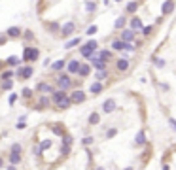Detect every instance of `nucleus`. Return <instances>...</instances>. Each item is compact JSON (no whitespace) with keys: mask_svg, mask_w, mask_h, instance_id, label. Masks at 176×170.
<instances>
[{"mask_svg":"<svg viewBox=\"0 0 176 170\" xmlns=\"http://www.w3.org/2000/svg\"><path fill=\"white\" fill-rule=\"evenodd\" d=\"M0 89L2 91H12L13 89V79H6V81L0 83Z\"/></svg>","mask_w":176,"mask_h":170,"instance_id":"72a5a7b5","label":"nucleus"},{"mask_svg":"<svg viewBox=\"0 0 176 170\" xmlns=\"http://www.w3.org/2000/svg\"><path fill=\"white\" fill-rule=\"evenodd\" d=\"M48 129H49L55 136H59V138H63V136L67 134V129H64V125H63V123H49V125H48Z\"/></svg>","mask_w":176,"mask_h":170,"instance_id":"39448f33","label":"nucleus"},{"mask_svg":"<svg viewBox=\"0 0 176 170\" xmlns=\"http://www.w3.org/2000/svg\"><path fill=\"white\" fill-rule=\"evenodd\" d=\"M169 127H170L172 130H176V119H174V117H169Z\"/></svg>","mask_w":176,"mask_h":170,"instance_id":"5fc2aeb1","label":"nucleus"},{"mask_svg":"<svg viewBox=\"0 0 176 170\" xmlns=\"http://www.w3.org/2000/svg\"><path fill=\"white\" fill-rule=\"evenodd\" d=\"M89 74H91V62H82L78 76H80V77H87Z\"/></svg>","mask_w":176,"mask_h":170,"instance_id":"412c9836","label":"nucleus"},{"mask_svg":"<svg viewBox=\"0 0 176 170\" xmlns=\"http://www.w3.org/2000/svg\"><path fill=\"white\" fill-rule=\"evenodd\" d=\"M110 49H112V51H125V42L117 38V40H114V42H112Z\"/></svg>","mask_w":176,"mask_h":170,"instance_id":"393cba45","label":"nucleus"},{"mask_svg":"<svg viewBox=\"0 0 176 170\" xmlns=\"http://www.w3.org/2000/svg\"><path fill=\"white\" fill-rule=\"evenodd\" d=\"M123 170H135V168H133V166H125Z\"/></svg>","mask_w":176,"mask_h":170,"instance_id":"680f3d73","label":"nucleus"},{"mask_svg":"<svg viewBox=\"0 0 176 170\" xmlns=\"http://www.w3.org/2000/svg\"><path fill=\"white\" fill-rule=\"evenodd\" d=\"M146 130L144 129H140L138 132H136V136H135V145L136 147H142V145H146Z\"/></svg>","mask_w":176,"mask_h":170,"instance_id":"f3484780","label":"nucleus"},{"mask_svg":"<svg viewBox=\"0 0 176 170\" xmlns=\"http://www.w3.org/2000/svg\"><path fill=\"white\" fill-rule=\"evenodd\" d=\"M8 161H10V164H15V166H17L21 161H23V157H21V155H13V153H10Z\"/></svg>","mask_w":176,"mask_h":170,"instance_id":"473e14b6","label":"nucleus"},{"mask_svg":"<svg viewBox=\"0 0 176 170\" xmlns=\"http://www.w3.org/2000/svg\"><path fill=\"white\" fill-rule=\"evenodd\" d=\"M40 59V49L38 47H32V45H25L23 55H21V61L30 64V62H36Z\"/></svg>","mask_w":176,"mask_h":170,"instance_id":"f257e3e1","label":"nucleus"},{"mask_svg":"<svg viewBox=\"0 0 176 170\" xmlns=\"http://www.w3.org/2000/svg\"><path fill=\"white\" fill-rule=\"evenodd\" d=\"M70 100H72V104H83V102L87 100L85 91H82V89H74L72 93H70Z\"/></svg>","mask_w":176,"mask_h":170,"instance_id":"20e7f679","label":"nucleus"},{"mask_svg":"<svg viewBox=\"0 0 176 170\" xmlns=\"http://www.w3.org/2000/svg\"><path fill=\"white\" fill-rule=\"evenodd\" d=\"M74 28H76V23H74V21H67V23L61 27V34H59V36H61V38H68L70 34L74 32Z\"/></svg>","mask_w":176,"mask_h":170,"instance_id":"0eeeda50","label":"nucleus"},{"mask_svg":"<svg viewBox=\"0 0 176 170\" xmlns=\"http://www.w3.org/2000/svg\"><path fill=\"white\" fill-rule=\"evenodd\" d=\"M2 68H4V62H2V61H0V70H2Z\"/></svg>","mask_w":176,"mask_h":170,"instance_id":"e2e57ef3","label":"nucleus"},{"mask_svg":"<svg viewBox=\"0 0 176 170\" xmlns=\"http://www.w3.org/2000/svg\"><path fill=\"white\" fill-rule=\"evenodd\" d=\"M93 142H95L93 136H83V138H82V145H83V147H89Z\"/></svg>","mask_w":176,"mask_h":170,"instance_id":"37998d69","label":"nucleus"},{"mask_svg":"<svg viewBox=\"0 0 176 170\" xmlns=\"http://www.w3.org/2000/svg\"><path fill=\"white\" fill-rule=\"evenodd\" d=\"M135 38H136V32H135L133 28H123L121 34H119V40H123V42H127V43H133Z\"/></svg>","mask_w":176,"mask_h":170,"instance_id":"6e6552de","label":"nucleus"},{"mask_svg":"<svg viewBox=\"0 0 176 170\" xmlns=\"http://www.w3.org/2000/svg\"><path fill=\"white\" fill-rule=\"evenodd\" d=\"M46 28L51 32V34H61V25L57 21H51V23H46Z\"/></svg>","mask_w":176,"mask_h":170,"instance_id":"b1692460","label":"nucleus"},{"mask_svg":"<svg viewBox=\"0 0 176 170\" xmlns=\"http://www.w3.org/2000/svg\"><path fill=\"white\" fill-rule=\"evenodd\" d=\"M97 57H98V59H102L104 62H108V61H112V51H110V49H98Z\"/></svg>","mask_w":176,"mask_h":170,"instance_id":"4be33fe9","label":"nucleus"},{"mask_svg":"<svg viewBox=\"0 0 176 170\" xmlns=\"http://www.w3.org/2000/svg\"><path fill=\"white\" fill-rule=\"evenodd\" d=\"M151 32H153V25H148V27H144L142 28V36H151Z\"/></svg>","mask_w":176,"mask_h":170,"instance_id":"de8ad7c7","label":"nucleus"},{"mask_svg":"<svg viewBox=\"0 0 176 170\" xmlns=\"http://www.w3.org/2000/svg\"><path fill=\"white\" fill-rule=\"evenodd\" d=\"M6 40H8V36H0V45L6 43Z\"/></svg>","mask_w":176,"mask_h":170,"instance_id":"bf43d9fd","label":"nucleus"},{"mask_svg":"<svg viewBox=\"0 0 176 170\" xmlns=\"http://www.w3.org/2000/svg\"><path fill=\"white\" fill-rule=\"evenodd\" d=\"M6 64L8 66H19L21 64V59H19V57H15V55H12V57H8V59H6Z\"/></svg>","mask_w":176,"mask_h":170,"instance_id":"c756f323","label":"nucleus"},{"mask_svg":"<svg viewBox=\"0 0 176 170\" xmlns=\"http://www.w3.org/2000/svg\"><path fill=\"white\" fill-rule=\"evenodd\" d=\"M51 145H53V140H51V138H46V140H42V142H40V147H42V151H48Z\"/></svg>","mask_w":176,"mask_h":170,"instance_id":"c9c22d12","label":"nucleus"},{"mask_svg":"<svg viewBox=\"0 0 176 170\" xmlns=\"http://www.w3.org/2000/svg\"><path fill=\"white\" fill-rule=\"evenodd\" d=\"M17 77H21V79H29V77H32V74H34V68H32L30 64H27V66H21V68H17Z\"/></svg>","mask_w":176,"mask_h":170,"instance_id":"423d86ee","label":"nucleus"},{"mask_svg":"<svg viewBox=\"0 0 176 170\" xmlns=\"http://www.w3.org/2000/svg\"><path fill=\"white\" fill-rule=\"evenodd\" d=\"M87 123H89L91 127H95V125H101V113H98V111H91L89 117H87Z\"/></svg>","mask_w":176,"mask_h":170,"instance_id":"aec40b11","label":"nucleus"},{"mask_svg":"<svg viewBox=\"0 0 176 170\" xmlns=\"http://www.w3.org/2000/svg\"><path fill=\"white\" fill-rule=\"evenodd\" d=\"M129 68H131L129 59H123V57H121V59H117V61H116V70H117V72H127Z\"/></svg>","mask_w":176,"mask_h":170,"instance_id":"dca6fc26","label":"nucleus"},{"mask_svg":"<svg viewBox=\"0 0 176 170\" xmlns=\"http://www.w3.org/2000/svg\"><path fill=\"white\" fill-rule=\"evenodd\" d=\"M159 87H161V89H163V91H169V89H170V87H169V85H167V83H161V85H159Z\"/></svg>","mask_w":176,"mask_h":170,"instance_id":"4d7b16f0","label":"nucleus"},{"mask_svg":"<svg viewBox=\"0 0 176 170\" xmlns=\"http://www.w3.org/2000/svg\"><path fill=\"white\" fill-rule=\"evenodd\" d=\"M21 95H17V93H10V96H8V104L10 106H13L15 102H17V98H19Z\"/></svg>","mask_w":176,"mask_h":170,"instance_id":"c03bdc74","label":"nucleus"},{"mask_svg":"<svg viewBox=\"0 0 176 170\" xmlns=\"http://www.w3.org/2000/svg\"><path fill=\"white\" fill-rule=\"evenodd\" d=\"M89 61H91V66L95 68V70H106V62H104L102 59H98V57H97V53L91 57Z\"/></svg>","mask_w":176,"mask_h":170,"instance_id":"2eb2a0df","label":"nucleus"},{"mask_svg":"<svg viewBox=\"0 0 176 170\" xmlns=\"http://www.w3.org/2000/svg\"><path fill=\"white\" fill-rule=\"evenodd\" d=\"M55 81H57V87L63 89V91H70L74 87V81L70 79V74H59Z\"/></svg>","mask_w":176,"mask_h":170,"instance_id":"f03ea898","label":"nucleus"},{"mask_svg":"<svg viewBox=\"0 0 176 170\" xmlns=\"http://www.w3.org/2000/svg\"><path fill=\"white\" fill-rule=\"evenodd\" d=\"M125 27H127V17H125V15L117 17V21L114 23V28H116V30H123Z\"/></svg>","mask_w":176,"mask_h":170,"instance_id":"a878e982","label":"nucleus"},{"mask_svg":"<svg viewBox=\"0 0 176 170\" xmlns=\"http://www.w3.org/2000/svg\"><path fill=\"white\" fill-rule=\"evenodd\" d=\"M114 2H121V0H114Z\"/></svg>","mask_w":176,"mask_h":170,"instance_id":"69168bd1","label":"nucleus"},{"mask_svg":"<svg viewBox=\"0 0 176 170\" xmlns=\"http://www.w3.org/2000/svg\"><path fill=\"white\" fill-rule=\"evenodd\" d=\"M32 153H34V157H42V147H40V144H34L32 145Z\"/></svg>","mask_w":176,"mask_h":170,"instance_id":"09e8293b","label":"nucleus"},{"mask_svg":"<svg viewBox=\"0 0 176 170\" xmlns=\"http://www.w3.org/2000/svg\"><path fill=\"white\" fill-rule=\"evenodd\" d=\"M6 170H17V166H15V164H8Z\"/></svg>","mask_w":176,"mask_h":170,"instance_id":"13d9d810","label":"nucleus"},{"mask_svg":"<svg viewBox=\"0 0 176 170\" xmlns=\"http://www.w3.org/2000/svg\"><path fill=\"white\" fill-rule=\"evenodd\" d=\"M63 68H67V61H55V62H51V70L53 72H61Z\"/></svg>","mask_w":176,"mask_h":170,"instance_id":"cd10ccee","label":"nucleus"},{"mask_svg":"<svg viewBox=\"0 0 176 170\" xmlns=\"http://www.w3.org/2000/svg\"><path fill=\"white\" fill-rule=\"evenodd\" d=\"M161 170H170V166H169L167 163H163V168H161Z\"/></svg>","mask_w":176,"mask_h":170,"instance_id":"052dcab7","label":"nucleus"},{"mask_svg":"<svg viewBox=\"0 0 176 170\" xmlns=\"http://www.w3.org/2000/svg\"><path fill=\"white\" fill-rule=\"evenodd\" d=\"M116 134H117V129H116V127L108 129V130H106V140H112V138H114Z\"/></svg>","mask_w":176,"mask_h":170,"instance_id":"49530a36","label":"nucleus"},{"mask_svg":"<svg viewBox=\"0 0 176 170\" xmlns=\"http://www.w3.org/2000/svg\"><path fill=\"white\" fill-rule=\"evenodd\" d=\"M53 106V102H51V98L48 96V95H40V98H38V102L34 104V110L36 111H46V110H49Z\"/></svg>","mask_w":176,"mask_h":170,"instance_id":"7ed1b4c3","label":"nucleus"},{"mask_svg":"<svg viewBox=\"0 0 176 170\" xmlns=\"http://www.w3.org/2000/svg\"><path fill=\"white\" fill-rule=\"evenodd\" d=\"M53 108H55V111H67V110H70V108H72L70 95H68L67 98H63L61 102H57V104H53Z\"/></svg>","mask_w":176,"mask_h":170,"instance_id":"1a4fd4ad","label":"nucleus"},{"mask_svg":"<svg viewBox=\"0 0 176 170\" xmlns=\"http://www.w3.org/2000/svg\"><path fill=\"white\" fill-rule=\"evenodd\" d=\"M129 28H133L135 32L136 30H142V28H144V27H142V19L136 17V15H133V17H131V21H129Z\"/></svg>","mask_w":176,"mask_h":170,"instance_id":"a211bd4d","label":"nucleus"},{"mask_svg":"<svg viewBox=\"0 0 176 170\" xmlns=\"http://www.w3.org/2000/svg\"><path fill=\"white\" fill-rule=\"evenodd\" d=\"M174 8H176V2H174V0H165L163 6H161V15H163V17L170 15L172 11H174Z\"/></svg>","mask_w":176,"mask_h":170,"instance_id":"9b49d317","label":"nucleus"},{"mask_svg":"<svg viewBox=\"0 0 176 170\" xmlns=\"http://www.w3.org/2000/svg\"><path fill=\"white\" fill-rule=\"evenodd\" d=\"M116 108H117L116 98H106V100L102 102V111H104V113H112Z\"/></svg>","mask_w":176,"mask_h":170,"instance_id":"ddd939ff","label":"nucleus"},{"mask_svg":"<svg viewBox=\"0 0 176 170\" xmlns=\"http://www.w3.org/2000/svg\"><path fill=\"white\" fill-rule=\"evenodd\" d=\"M53 91H55V87L49 85L48 81H40V83L36 85V93H40V95H48V96H49Z\"/></svg>","mask_w":176,"mask_h":170,"instance_id":"9d476101","label":"nucleus"},{"mask_svg":"<svg viewBox=\"0 0 176 170\" xmlns=\"http://www.w3.org/2000/svg\"><path fill=\"white\" fill-rule=\"evenodd\" d=\"M85 45H87V47H89L91 51H95V53H97V47H98V42H97V40H93V38H91V40L87 42Z\"/></svg>","mask_w":176,"mask_h":170,"instance_id":"a18cd8bd","label":"nucleus"},{"mask_svg":"<svg viewBox=\"0 0 176 170\" xmlns=\"http://www.w3.org/2000/svg\"><path fill=\"white\" fill-rule=\"evenodd\" d=\"M80 43H82L80 38H72V40H68L67 43H64V49H72V47H76V45H80Z\"/></svg>","mask_w":176,"mask_h":170,"instance_id":"2f4dec72","label":"nucleus"},{"mask_svg":"<svg viewBox=\"0 0 176 170\" xmlns=\"http://www.w3.org/2000/svg\"><path fill=\"white\" fill-rule=\"evenodd\" d=\"M108 70H97V74H95V79L97 81H104V79H108Z\"/></svg>","mask_w":176,"mask_h":170,"instance_id":"7c9ffc66","label":"nucleus"},{"mask_svg":"<svg viewBox=\"0 0 176 170\" xmlns=\"http://www.w3.org/2000/svg\"><path fill=\"white\" fill-rule=\"evenodd\" d=\"M0 83H2V79H0Z\"/></svg>","mask_w":176,"mask_h":170,"instance_id":"338daca9","label":"nucleus"},{"mask_svg":"<svg viewBox=\"0 0 176 170\" xmlns=\"http://www.w3.org/2000/svg\"><path fill=\"white\" fill-rule=\"evenodd\" d=\"M70 151H72V145H61V157L63 159H67L70 155Z\"/></svg>","mask_w":176,"mask_h":170,"instance_id":"58836bf2","label":"nucleus"},{"mask_svg":"<svg viewBox=\"0 0 176 170\" xmlns=\"http://www.w3.org/2000/svg\"><path fill=\"white\" fill-rule=\"evenodd\" d=\"M125 51H127V53H129V51L133 53V51H136V47H135L133 43H127V42H125Z\"/></svg>","mask_w":176,"mask_h":170,"instance_id":"864d4df0","label":"nucleus"},{"mask_svg":"<svg viewBox=\"0 0 176 170\" xmlns=\"http://www.w3.org/2000/svg\"><path fill=\"white\" fill-rule=\"evenodd\" d=\"M80 66H82V62H80V61L72 59L70 62H67V72H68L70 76H74V74H78V72H80Z\"/></svg>","mask_w":176,"mask_h":170,"instance_id":"4468645a","label":"nucleus"},{"mask_svg":"<svg viewBox=\"0 0 176 170\" xmlns=\"http://www.w3.org/2000/svg\"><path fill=\"white\" fill-rule=\"evenodd\" d=\"M21 34H23V30H21L19 27H10V28L6 30V36H8V38H19Z\"/></svg>","mask_w":176,"mask_h":170,"instance_id":"5701e85b","label":"nucleus"},{"mask_svg":"<svg viewBox=\"0 0 176 170\" xmlns=\"http://www.w3.org/2000/svg\"><path fill=\"white\" fill-rule=\"evenodd\" d=\"M25 127H27V115H21L19 121H17V125H15V129L17 130H23Z\"/></svg>","mask_w":176,"mask_h":170,"instance_id":"e433bc0d","label":"nucleus"},{"mask_svg":"<svg viewBox=\"0 0 176 170\" xmlns=\"http://www.w3.org/2000/svg\"><path fill=\"white\" fill-rule=\"evenodd\" d=\"M61 142H63V145H72V142H74V140H72V134L67 132V134L61 138Z\"/></svg>","mask_w":176,"mask_h":170,"instance_id":"79ce46f5","label":"nucleus"},{"mask_svg":"<svg viewBox=\"0 0 176 170\" xmlns=\"http://www.w3.org/2000/svg\"><path fill=\"white\" fill-rule=\"evenodd\" d=\"M95 170H104V168H102V166H97V168H95Z\"/></svg>","mask_w":176,"mask_h":170,"instance_id":"0e129e2a","label":"nucleus"},{"mask_svg":"<svg viewBox=\"0 0 176 170\" xmlns=\"http://www.w3.org/2000/svg\"><path fill=\"white\" fill-rule=\"evenodd\" d=\"M136 9H138V2H129V4L125 6V11H127V13H135Z\"/></svg>","mask_w":176,"mask_h":170,"instance_id":"4c0bfd02","label":"nucleus"},{"mask_svg":"<svg viewBox=\"0 0 176 170\" xmlns=\"http://www.w3.org/2000/svg\"><path fill=\"white\" fill-rule=\"evenodd\" d=\"M10 153H13V155H23V145H21L19 142H13L12 145H10Z\"/></svg>","mask_w":176,"mask_h":170,"instance_id":"bb28decb","label":"nucleus"},{"mask_svg":"<svg viewBox=\"0 0 176 170\" xmlns=\"http://www.w3.org/2000/svg\"><path fill=\"white\" fill-rule=\"evenodd\" d=\"M174 149H176V145H174Z\"/></svg>","mask_w":176,"mask_h":170,"instance_id":"774afa93","label":"nucleus"},{"mask_svg":"<svg viewBox=\"0 0 176 170\" xmlns=\"http://www.w3.org/2000/svg\"><path fill=\"white\" fill-rule=\"evenodd\" d=\"M67 96H68V91H63V89H55L53 93L49 95V98H51L53 104H57V102H61L63 98H67Z\"/></svg>","mask_w":176,"mask_h":170,"instance_id":"f8f14e48","label":"nucleus"},{"mask_svg":"<svg viewBox=\"0 0 176 170\" xmlns=\"http://www.w3.org/2000/svg\"><path fill=\"white\" fill-rule=\"evenodd\" d=\"M95 9H97V4L93 2V0L85 2V11H87V13H95Z\"/></svg>","mask_w":176,"mask_h":170,"instance_id":"ea45409f","label":"nucleus"},{"mask_svg":"<svg viewBox=\"0 0 176 170\" xmlns=\"http://www.w3.org/2000/svg\"><path fill=\"white\" fill-rule=\"evenodd\" d=\"M32 93H34V91H32V89H29V87H23V91H21V96H23V98H27V100H30L32 96H34V95H32Z\"/></svg>","mask_w":176,"mask_h":170,"instance_id":"f704fd0d","label":"nucleus"},{"mask_svg":"<svg viewBox=\"0 0 176 170\" xmlns=\"http://www.w3.org/2000/svg\"><path fill=\"white\" fill-rule=\"evenodd\" d=\"M80 53H82V57H85V59H87V61H89V59H91V57L95 55V51H91V49H89V47H87V45H85V43H83V45H82V47H80Z\"/></svg>","mask_w":176,"mask_h":170,"instance_id":"c85d7f7f","label":"nucleus"},{"mask_svg":"<svg viewBox=\"0 0 176 170\" xmlns=\"http://www.w3.org/2000/svg\"><path fill=\"white\" fill-rule=\"evenodd\" d=\"M102 91H104L102 81H93V83L89 85V93H91V95H101Z\"/></svg>","mask_w":176,"mask_h":170,"instance_id":"6ab92c4d","label":"nucleus"},{"mask_svg":"<svg viewBox=\"0 0 176 170\" xmlns=\"http://www.w3.org/2000/svg\"><path fill=\"white\" fill-rule=\"evenodd\" d=\"M97 30H98V28H97V25H91L89 28L85 30V36H93V34H97Z\"/></svg>","mask_w":176,"mask_h":170,"instance_id":"8fccbe9b","label":"nucleus"},{"mask_svg":"<svg viewBox=\"0 0 176 170\" xmlns=\"http://www.w3.org/2000/svg\"><path fill=\"white\" fill-rule=\"evenodd\" d=\"M153 64L157 68H165V59H157V57H153Z\"/></svg>","mask_w":176,"mask_h":170,"instance_id":"3c124183","label":"nucleus"},{"mask_svg":"<svg viewBox=\"0 0 176 170\" xmlns=\"http://www.w3.org/2000/svg\"><path fill=\"white\" fill-rule=\"evenodd\" d=\"M15 74H13V70H4L2 74H0V79H2V81H6V79H12Z\"/></svg>","mask_w":176,"mask_h":170,"instance_id":"a19ab883","label":"nucleus"},{"mask_svg":"<svg viewBox=\"0 0 176 170\" xmlns=\"http://www.w3.org/2000/svg\"><path fill=\"white\" fill-rule=\"evenodd\" d=\"M4 166H6V161H4V157H2V155H0V170H2Z\"/></svg>","mask_w":176,"mask_h":170,"instance_id":"6e6d98bb","label":"nucleus"},{"mask_svg":"<svg viewBox=\"0 0 176 170\" xmlns=\"http://www.w3.org/2000/svg\"><path fill=\"white\" fill-rule=\"evenodd\" d=\"M23 36H25V40L32 42V40H34V32H32V30H25V34H23Z\"/></svg>","mask_w":176,"mask_h":170,"instance_id":"603ef678","label":"nucleus"}]
</instances>
